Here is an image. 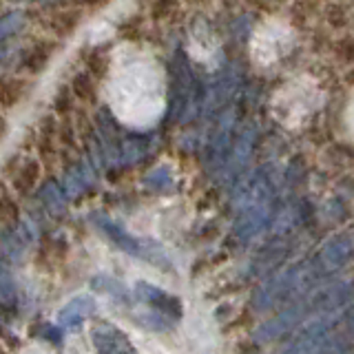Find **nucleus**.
<instances>
[{
    "label": "nucleus",
    "mask_w": 354,
    "mask_h": 354,
    "mask_svg": "<svg viewBox=\"0 0 354 354\" xmlns=\"http://www.w3.org/2000/svg\"><path fill=\"white\" fill-rule=\"evenodd\" d=\"M188 93H191V64L182 51L175 53L169 73V115L177 120L186 109Z\"/></svg>",
    "instance_id": "obj_1"
},
{
    "label": "nucleus",
    "mask_w": 354,
    "mask_h": 354,
    "mask_svg": "<svg viewBox=\"0 0 354 354\" xmlns=\"http://www.w3.org/2000/svg\"><path fill=\"white\" fill-rule=\"evenodd\" d=\"M91 341L95 354H138L127 332L109 321H100L91 328Z\"/></svg>",
    "instance_id": "obj_2"
},
{
    "label": "nucleus",
    "mask_w": 354,
    "mask_h": 354,
    "mask_svg": "<svg viewBox=\"0 0 354 354\" xmlns=\"http://www.w3.org/2000/svg\"><path fill=\"white\" fill-rule=\"evenodd\" d=\"M136 297L142 304L151 306L155 313H164V315H173L180 317L182 315V301L177 297H173L171 292L162 290L160 286H153L147 281H138L136 286Z\"/></svg>",
    "instance_id": "obj_3"
},
{
    "label": "nucleus",
    "mask_w": 354,
    "mask_h": 354,
    "mask_svg": "<svg viewBox=\"0 0 354 354\" xmlns=\"http://www.w3.org/2000/svg\"><path fill=\"white\" fill-rule=\"evenodd\" d=\"M93 224H95V228L97 230H102L104 235L115 243L118 248H122L124 252H129V254H136V257H147V248H144V243L140 241V239H136V235H129V232L122 228L120 224H115L113 219H109L106 215H100V213H95L93 217Z\"/></svg>",
    "instance_id": "obj_4"
},
{
    "label": "nucleus",
    "mask_w": 354,
    "mask_h": 354,
    "mask_svg": "<svg viewBox=\"0 0 354 354\" xmlns=\"http://www.w3.org/2000/svg\"><path fill=\"white\" fill-rule=\"evenodd\" d=\"M93 313H95V299L88 295H77L60 308L55 326L62 330H77L82 326V321L91 317Z\"/></svg>",
    "instance_id": "obj_5"
},
{
    "label": "nucleus",
    "mask_w": 354,
    "mask_h": 354,
    "mask_svg": "<svg viewBox=\"0 0 354 354\" xmlns=\"http://www.w3.org/2000/svg\"><path fill=\"white\" fill-rule=\"evenodd\" d=\"M31 237L27 235V228L22 224L16 226H9V230L0 239V252L3 257L11 259V263H20L22 257H25V250L29 246Z\"/></svg>",
    "instance_id": "obj_6"
},
{
    "label": "nucleus",
    "mask_w": 354,
    "mask_h": 354,
    "mask_svg": "<svg viewBox=\"0 0 354 354\" xmlns=\"http://www.w3.org/2000/svg\"><path fill=\"white\" fill-rule=\"evenodd\" d=\"M40 175H42V166L38 160H25L20 164V169L16 171L14 180H11V186H14V191L18 195H29L36 184L40 182Z\"/></svg>",
    "instance_id": "obj_7"
},
{
    "label": "nucleus",
    "mask_w": 354,
    "mask_h": 354,
    "mask_svg": "<svg viewBox=\"0 0 354 354\" xmlns=\"http://www.w3.org/2000/svg\"><path fill=\"white\" fill-rule=\"evenodd\" d=\"M53 55V44L51 42H36L33 47L25 53V58H22L20 66L25 69L27 73L31 75H38L44 71V66L49 64Z\"/></svg>",
    "instance_id": "obj_8"
},
{
    "label": "nucleus",
    "mask_w": 354,
    "mask_h": 354,
    "mask_svg": "<svg viewBox=\"0 0 354 354\" xmlns=\"http://www.w3.org/2000/svg\"><path fill=\"white\" fill-rule=\"evenodd\" d=\"M27 91V82L22 77H14V75H5L0 77V106L3 109H14L22 95Z\"/></svg>",
    "instance_id": "obj_9"
},
{
    "label": "nucleus",
    "mask_w": 354,
    "mask_h": 354,
    "mask_svg": "<svg viewBox=\"0 0 354 354\" xmlns=\"http://www.w3.org/2000/svg\"><path fill=\"white\" fill-rule=\"evenodd\" d=\"M40 199L44 208L49 210L53 215H60L64 206H66V195H64V188L55 182V180H47L40 188Z\"/></svg>",
    "instance_id": "obj_10"
},
{
    "label": "nucleus",
    "mask_w": 354,
    "mask_h": 354,
    "mask_svg": "<svg viewBox=\"0 0 354 354\" xmlns=\"http://www.w3.org/2000/svg\"><path fill=\"white\" fill-rule=\"evenodd\" d=\"M18 304V288L14 274L5 263H0V308H14Z\"/></svg>",
    "instance_id": "obj_11"
},
{
    "label": "nucleus",
    "mask_w": 354,
    "mask_h": 354,
    "mask_svg": "<svg viewBox=\"0 0 354 354\" xmlns=\"http://www.w3.org/2000/svg\"><path fill=\"white\" fill-rule=\"evenodd\" d=\"M0 224L5 226L20 224V206L5 188V184H0Z\"/></svg>",
    "instance_id": "obj_12"
},
{
    "label": "nucleus",
    "mask_w": 354,
    "mask_h": 354,
    "mask_svg": "<svg viewBox=\"0 0 354 354\" xmlns=\"http://www.w3.org/2000/svg\"><path fill=\"white\" fill-rule=\"evenodd\" d=\"M71 93L75 97H80L84 104H95L97 100V88H95V82L93 77L88 73H77L71 82Z\"/></svg>",
    "instance_id": "obj_13"
},
{
    "label": "nucleus",
    "mask_w": 354,
    "mask_h": 354,
    "mask_svg": "<svg viewBox=\"0 0 354 354\" xmlns=\"http://www.w3.org/2000/svg\"><path fill=\"white\" fill-rule=\"evenodd\" d=\"M80 22V11H58L49 16V29L58 36H69Z\"/></svg>",
    "instance_id": "obj_14"
},
{
    "label": "nucleus",
    "mask_w": 354,
    "mask_h": 354,
    "mask_svg": "<svg viewBox=\"0 0 354 354\" xmlns=\"http://www.w3.org/2000/svg\"><path fill=\"white\" fill-rule=\"evenodd\" d=\"M324 20L328 22V27L341 31L350 25V11L343 3H328L324 7Z\"/></svg>",
    "instance_id": "obj_15"
},
{
    "label": "nucleus",
    "mask_w": 354,
    "mask_h": 354,
    "mask_svg": "<svg viewBox=\"0 0 354 354\" xmlns=\"http://www.w3.org/2000/svg\"><path fill=\"white\" fill-rule=\"evenodd\" d=\"M25 22H27V16H25V11H9V14H5L3 18H0V42L11 38V36H16V33L25 27Z\"/></svg>",
    "instance_id": "obj_16"
},
{
    "label": "nucleus",
    "mask_w": 354,
    "mask_h": 354,
    "mask_svg": "<svg viewBox=\"0 0 354 354\" xmlns=\"http://www.w3.org/2000/svg\"><path fill=\"white\" fill-rule=\"evenodd\" d=\"M332 53L343 64H354V33H343L332 42Z\"/></svg>",
    "instance_id": "obj_17"
},
{
    "label": "nucleus",
    "mask_w": 354,
    "mask_h": 354,
    "mask_svg": "<svg viewBox=\"0 0 354 354\" xmlns=\"http://www.w3.org/2000/svg\"><path fill=\"white\" fill-rule=\"evenodd\" d=\"M86 169L82 164H75L71 166L69 171H66V177H64V191H69L71 195H77L82 193L86 188Z\"/></svg>",
    "instance_id": "obj_18"
},
{
    "label": "nucleus",
    "mask_w": 354,
    "mask_h": 354,
    "mask_svg": "<svg viewBox=\"0 0 354 354\" xmlns=\"http://www.w3.org/2000/svg\"><path fill=\"white\" fill-rule=\"evenodd\" d=\"M171 182H173V175L166 166H158V169H153L147 177H144V186L151 188L155 193L166 191V188L171 186Z\"/></svg>",
    "instance_id": "obj_19"
},
{
    "label": "nucleus",
    "mask_w": 354,
    "mask_h": 354,
    "mask_svg": "<svg viewBox=\"0 0 354 354\" xmlns=\"http://www.w3.org/2000/svg\"><path fill=\"white\" fill-rule=\"evenodd\" d=\"M109 71V55L104 51L95 49L93 53H88L86 58V73L91 77H104Z\"/></svg>",
    "instance_id": "obj_20"
},
{
    "label": "nucleus",
    "mask_w": 354,
    "mask_h": 354,
    "mask_svg": "<svg viewBox=\"0 0 354 354\" xmlns=\"http://www.w3.org/2000/svg\"><path fill=\"white\" fill-rule=\"evenodd\" d=\"M180 9V0H153L151 5V18L153 20H169Z\"/></svg>",
    "instance_id": "obj_21"
},
{
    "label": "nucleus",
    "mask_w": 354,
    "mask_h": 354,
    "mask_svg": "<svg viewBox=\"0 0 354 354\" xmlns=\"http://www.w3.org/2000/svg\"><path fill=\"white\" fill-rule=\"evenodd\" d=\"M69 109H71V91L66 86H62L58 95H55V111H58V113H66Z\"/></svg>",
    "instance_id": "obj_22"
},
{
    "label": "nucleus",
    "mask_w": 354,
    "mask_h": 354,
    "mask_svg": "<svg viewBox=\"0 0 354 354\" xmlns=\"http://www.w3.org/2000/svg\"><path fill=\"white\" fill-rule=\"evenodd\" d=\"M44 339H49L55 346H60L62 343V328L58 326H44Z\"/></svg>",
    "instance_id": "obj_23"
},
{
    "label": "nucleus",
    "mask_w": 354,
    "mask_h": 354,
    "mask_svg": "<svg viewBox=\"0 0 354 354\" xmlns=\"http://www.w3.org/2000/svg\"><path fill=\"white\" fill-rule=\"evenodd\" d=\"M77 3H82V5H88V7H97V5H106L109 0H77Z\"/></svg>",
    "instance_id": "obj_24"
},
{
    "label": "nucleus",
    "mask_w": 354,
    "mask_h": 354,
    "mask_svg": "<svg viewBox=\"0 0 354 354\" xmlns=\"http://www.w3.org/2000/svg\"><path fill=\"white\" fill-rule=\"evenodd\" d=\"M7 136V120L0 115V140H3Z\"/></svg>",
    "instance_id": "obj_25"
},
{
    "label": "nucleus",
    "mask_w": 354,
    "mask_h": 354,
    "mask_svg": "<svg viewBox=\"0 0 354 354\" xmlns=\"http://www.w3.org/2000/svg\"><path fill=\"white\" fill-rule=\"evenodd\" d=\"M5 58V49L3 47H0V60H3Z\"/></svg>",
    "instance_id": "obj_26"
},
{
    "label": "nucleus",
    "mask_w": 354,
    "mask_h": 354,
    "mask_svg": "<svg viewBox=\"0 0 354 354\" xmlns=\"http://www.w3.org/2000/svg\"><path fill=\"white\" fill-rule=\"evenodd\" d=\"M315 3H319V0H315Z\"/></svg>",
    "instance_id": "obj_27"
}]
</instances>
